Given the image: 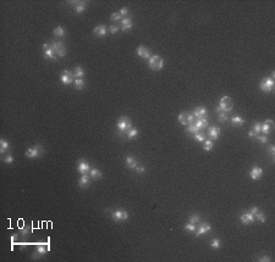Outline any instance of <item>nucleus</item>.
<instances>
[{
  "instance_id": "obj_1",
  "label": "nucleus",
  "mask_w": 275,
  "mask_h": 262,
  "mask_svg": "<svg viewBox=\"0 0 275 262\" xmlns=\"http://www.w3.org/2000/svg\"><path fill=\"white\" fill-rule=\"evenodd\" d=\"M116 127H117V135L124 137V135H126L127 130L132 128V122H131V119L127 116H122V117L119 118L117 123H116Z\"/></svg>"
},
{
  "instance_id": "obj_2",
  "label": "nucleus",
  "mask_w": 275,
  "mask_h": 262,
  "mask_svg": "<svg viewBox=\"0 0 275 262\" xmlns=\"http://www.w3.org/2000/svg\"><path fill=\"white\" fill-rule=\"evenodd\" d=\"M148 66L150 69H153V71H160L163 68V66H164V61H163L161 56L153 55V56H150L149 61H148Z\"/></svg>"
},
{
  "instance_id": "obj_3",
  "label": "nucleus",
  "mask_w": 275,
  "mask_h": 262,
  "mask_svg": "<svg viewBox=\"0 0 275 262\" xmlns=\"http://www.w3.org/2000/svg\"><path fill=\"white\" fill-rule=\"evenodd\" d=\"M179 122L183 126H190L196 122V117L193 115V112H181L177 117Z\"/></svg>"
},
{
  "instance_id": "obj_4",
  "label": "nucleus",
  "mask_w": 275,
  "mask_h": 262,
  "mask_svg": "<svg viewBox=\"0 0 275 262\" xmlns=\"http://www.w3.org/2000/svg\"><path fill=\"white\" fill-rule=\"evenodd\" d=\"M219 107L221 110V112H229L232 110L233 107V101L230 96H222L220 99V103H219Z\"/></svg>"
},
{
  "instance_id": "obj_5",
  "label": "nucleus",
  "mask_w": 275,
  "mask_h": 262,
  "mask_svg": "<svg viewBox=\"0 0 275 262\" xmlns=\"http://www.w3.org/2000/svg\"><path fill=\"white\" fill-rule=\"evenodd\" d=\"M274 85H275V82H274V78H271V77L262 79L260 84H259L260 89L263 90V92H266V93H271L273 89H274Z\"/></svg>"
},
{
  "instance_id": "obj_6",
  "label": "nucleus",
  "mask_w": 275,
  "mask_h": 262,
  "mask_svg": "<svg viewBox=\"0 0 275 262\" xmlns=\"http://www.w3.org/2000/svg\"><path fill=\"white\" fill-rule=\"evenodd\" d=\"M50 48L53 49V51L55 53V55L58 57H64L66 55V48L64 45V43L61 42H53L50 44Z\"/></svg>"
},
{
  "instance_id": "obj_7",
  "label": "nucleus",
  "mask_w": 275,
  "mask_h": 262,
  "mask_svg": "<svg viewBox=\"0 0 275 262\" xmlns=\"http://www.w3.org/2000/svg\"><path fill=\"white\" fill-rule=\"evenodd\" d=\"M43 154V148L40 146V145H36V146H33V148H29V149H27V151H26V157H28V159H37V157H39L40 155Z\"/></svg>"
},
{
  "instance_id": "obj_8",
  "label": "nucleus",
  "mask_w": 275,
  "mask_h": 262,
  "mask_svg": "<svg viewBox=\"0 0 275 262\" xmlns=\"http://www.w3.org/2000/svg\"><path fill=\"white\" fill-rule=\"evenodd\" d=\"M111 217H113L115 222H124V221L128 218V214L125 210H115L111 212Z\"/></svg>"
},
{
  "instance_id": "obj_9",
  "label": "nucleus",
  "mask_w": 275,
  "mask_h": 262,
  "mask_svg": "<svg viewBox=\"0 0 275 262\" xmlns=\"http://www.w3.org/2000/svg\"><path fill=\"white\" fill-rule=\"evenodd\" d=\"M60 79H61V82H63V84H65V85L71 84L74 82V72L69 71V69H64L63 73L60 76Z\"/></svg>"
},
{
  "instance_id": "obj_10",
  "label": "nucleus",
  "mask_w": 275,
  "mask_h": 262,
  "mask_svg": "<svg viewBox=\"0 0 275 262\" xmlns=\"http://www.w3.org/2000/svg\"><path fill=\"white\" fill-rule=\"evenodd\" d=\"M193 115L197 119H202V118H206L208 116V111L204 106H197L195 110H193Z\"/></svg>"
},
{
  "instance_id": "obj_11",
  "label": "nucleus",
  "mask_w": 275,
  "mask_h": 262,
  "mask_svg": "<svg viewBox=\"0 0 275 262\" xmlns=\"http://www.w3.org/2000/svg\"><path fill=\"white\" fill-rule=\"evenodd\" d=\"M93 33L96 37H99V38H103L108 34V27L105 25H99L97 27H94L93 29Z\"/></svg>"
},
{
  "instance_id": "obj_12",
  "label": "nucleus",
  "mask_w": 275,
  "mask_h": 262,
  "mask_svg": "<svg viewBox=\"0 0 275 262\" xmlns=\"http://www.w3.org/2000/svg\"><path fill=\"white\" fill-rule=\"evenodd\" d=\"M77 171L82 174H89V171H90V166L86 162L85 160H80V162L77 165Z\"/></svg>"
},
{
  "instance_id": "obj_13",
  "label": "nucleus",
  "mask_w": 275,
  "mask_h": 262,
  "mask_svg": "<svg viewBox=\"0 0 275 262\" xmlns=\"http://www.w3.org/2000/svg\"><path fill=\"white\" fill-rule=\"evenodd\" d=\"M210 229H212V227H210L209 223H202V224L197 228V230H195V235H196V237H201V235H203V234L208 233V232H210Z\"/></svg>"
},
{
  "instance_id": "obj_14",
  "label": "nucleus",
  "mask_w": 275,
  "mask_h": 262,
  "mask_svg": "<svg viewBox=\"0 0 275 262\" xmlns=\"http://www.w3.org/2000/svg\"><path fill=\"white\" fill-rule=\"evenodd\" d=\"M274 129V122L271 119H267L260 127V132H263L264 134H269L271 133V130Z\"/></svg>"
},
{
  "instance_id": "obj_15",
  "label": "nucleus",
  "mask_w": 275,
  "mask_h": 262,
  "mask_svg": "<svg viewBox=\"0 0 275 262\" xmlns=\"http://www.w3.org/2000/svg\"><path fill=\"white\" fill-rule=\"evenodd\" d=\"M208 135L210 138V140H217L220 137V128L217 126H213L208 128Z\"/></svg>"
},
{
  "instance_id": "obj_16",
  "label": "nucleus",
  "mask_w": 275,
  "mask_h": 262,
  "mask_svg": "<svg viewBox=\"0 0 275 262\" xmlns=\"http://www.w3.org/2000/svg\"><path fill=\"white\" fill-rule=\"evenodd\" d=\"M249 176H251V178H252L253 180H258V179H260L262 176H263V169H262L260 167H258V166H254V167H252V169H251Z\"/></svg>"
},
{
  "instance_id": "obj_17",
  "label": "nucleus",
  "mask_w": 275,
  "mask_h": 262,
  "mask_svg": "<svg viewBox=\"0 0 275 262\" xmlns=\"http://www.w3.org/2000/svg\"><path fill=\"white\" fill-rule=\"evenodd\" d=\"M240 219H241V222L243 223V224H251V223H253L254 221H256V218H254V215H252V214H242L241 215V217H240Z\"/></svg>"
},
{
  "instance_id": "obj_18",
  "label": "nucleus",
  "mask_w": 275,
  "mask_h": 262,
  "mask_svg": "<svg viewBox=\"0 0 275 262\" xmlns=\"http://www.w3.org/2000/svg\"><path fill=\"white\" fill-rule=\"evenodd\" d=\"M132 28V20L130 17H125L121 20V31L127 32Z\"/></svg>"
},
{
  "instance_id": "obj_19",
  "label": "nucleus",
  "mask_w": 275,
  "mask_h": 262,
  "mask_svg": "<svg viewBox=\"0 0 275 262\" xmlns=\"http://www.w3.org/2000/svg\"><path fill=\"white\" fill-rule=\"evenodd\" d=\"M137 55L143 59H150V50L146 46H138L137 48Z\"/></svg>"
},
{
  "instance_id": "obj_20",
  "label": "nucleus",
  "mask_w": 275,
  "mask_h": 262,
  "mask_svg": "<svg viewBox=\"0 0 275 262\" xmlns=\"http://www.w3.org/2000/svg\"><path fill=\"white\" fill-rule=\"evenodd\" d=\"M193 124H195V126L198 128V130L201 132L202 129H204V128H207V127L209 126V122H208V119H207V118H202V119H197Z\"/></svg>"
},
{
  "instance_id": "obj_21",
  "label": "nucleus",
  "mask_w": 275,
  "mask_h": 262,
  "mask_svg": "<svg viewBox=\"0 0 275 262\" xmlns=\"http://www.w3.org/2000/svg\"><path fill=\"white\" fill-rule=\"evenodd\" d=\"M47 246L45 245H38L37 246V249H36V253L33 254V258L36 260L37 257H39V256H42V255H44L45 253H47Z\"/></svg>"
},
{
  "instance_id": "obj_22",
  "label": "nucleus",
  "mask_w": 275,
  "mask_h": 262,
  "mask_svg": "<svg viewBox=\"0 0 275 262\" xmlns=\"http://www.w3.org/2000/svg\"><path fill=\"white\" fill-rule=\"evenodd\" d=\"M126 166H127L128 168H131V169H136V167H137V161H136V159H135L133 156H127V157H126Z\"/></svg>"
},
{
  "instance_id": "obj_23",
  "label": "nucleus",
  "mask_w": 275,
  "mask_h": 262,
  "mask_svg": "<svg viewBox=\"0 0 275 262\" xmlns=\"http://www.w3.org/2000/svg\"><path fill=\"white\" fill-rule=\"evenodd\" d=\"M89 174H82V177L80 178V182H78V185L80 188H86L88 184H89Z\"/></svg>"
},
{
  "instance_id": "obj_24",
  "label": "nucleus",
  "mask_w": 275,
  "mask_h": 262,
  "mask_svg": "<svg viewBox=\"0 0 275 262\" xmlns=\"http://www.w3.org/2000/svg\"><path fill=\"white\" fill-rule=\"evenodd\" d=\"M243 123H244V119H243L242 117H240V116H233V117L231 118V124H232V126L240 127V126H242Z\"/></svg>"
},
{
  "instance_id": "obj_25",
  "label": "nucleus",
  "mask_w": 275,
  "mask_h": 262,
  "mask_svg": "<svg viewBox=\"0 0 275 262\" xmlns=\"http://www.w3.org/2000/svg\"><path fill=\"white\" fill-rule=\"evenodd\" d=\"M76 4L77 5H75V10H76V12L77 14H82V12H85V10H86V3L85 1H76Z\"/></svg>"
},
{
  "instance_id": "obj_26",
  "label": "nucleus",
  "mask_w": 275,
  "mask_h": 262,
  "mask_svg": "<svg viewBox=\"0 0 275 262\" xmlns=\"http://www.w3.org/2000/svg\"><path fill=\"white\" fill-rule=\"evenodd\" d=\"M44 57H45V59H50V60H55V59H58V56L55 55V53L53 51V49H52V48H49V49L44 50Z\"/></svg>"
},
{
  "instance_id": "obj_27",
  "label": "nucleus",
  "mask_w": 275,
  "mask_h": 262,
  "mask_svg": "<svg viewBox=\"0 0 275 262\" xmlns=\"http://www.w3.org/2000/svg\"><path fill=\"white\" fill-rule=\"evenodd\" d=\"M137 135H138V129H136V128H131L126 132V138L127 139H135Z\"/></svg>"
},
{
  "instance_id": "obj_28",
  "label": "nucleus",
  "mask_w": 275,
  "mask_h": 262,
  "mask_svg": "<svg viewBox=\"0 0 275 262\" xmlns=\"http://www.w3.org/2000/svg\"><path fill=\"white\" fill-rule=\"evenodd\" d=\"M89 176H90V178H93V179H99V178H101V172H100L99 169H97V168H90Z\"/></svg>"
},
{
  "instance_id": "obj_29",
  "label": "nucleus",
  "mask_w": 275,
  "mask_h": 262,
  "mask_svg": "<svg viewBox=\"0 0 275 262\" xmlns=\"http://www.w3.org/2000/svg\"><path fill=\"white\" fill-rule=\"evenodd\" d=\"M74 84H75V88H76L77 90H82V89L85 88V80H83L82 78H76L75 82H74Z\"/></svg>"
},
{
  "instance_id": "obj_30",
  "label": "nucleus",
  "mask_w": 275,
  "mask_h": 262,
  "mask_svg": "<svg viewBox=\"0 0 275 262\" xmlns=\"http://www.w3.org/2000/svg\"><path fill=\"white\" fill-rule=\"evenodd\" d=\"M83 76H85L83 68L80 67V66H77V67L75 68V71H74V77H75V78H82Z\"/></svg>"
},
{
  "instance_id": "obj_31",
  "label": "nucleus",
  "mask_w": 275,
  "mask_h": 262,
  "mask_svg": "<svg viewBox=\"0 0 275 262\" xmlns=\"http://www.w3.org/2000/svg\"><path fill=\"white\" fill-rule=\"evenodd\" d=\"M9 143L6 142V140L5 139H0V153H1V154H4L5 153V151L9 149Z\"/></svg>"
},
{
  "instance_id": "obj_32",
  "label": "nucleus",
  "mask_w": 275,
  "mask_h": 262,
  "mask_svg": "<svg viewBox=\"0 0 275 262\" xmlns=\"http://www.w3.org/2000/svg\"><path fill=\"white\" fill-rule=\"evenodd\" d=\"M213 146H214L213 140H210V139L204 140V144H203V149H204L206 151H210V150L213 149Z\"/></svg>"
},
{
  "instance_id": "obj_33",
  "label": "nucleus",
  "mask_w": 275,
  "mask_h": 262,
  "mask_svg": "<svg viewBox=\"0 0 275 262\" xmlns=\"http://www.w3.org/2000/svg\"><path fill=\"white\" fill-rule=\"evenodd\" d=\"M254 216H256L254 218H256V219H258L259 222H262V223H264V222H266V221H267V217L264 216V214H263V212H260L259 210L257 211V212H256V215H254Z\"/></svg>"
},
{
  "instance_id": "obj_34",
  "label": "nucleus",
  "mask_w": 275,
  "mask_h": 262,
  "mask_svg": "<svg viewBox=\"0 0 275 262\" xmlns=\"http://www.w3.org/2000/svg\"><path fill=\"white\" fill-rule=\"evenodd\" d=\"M186 132H188L190 134H196V133H198L199 130H198V128L195 126V124H190V126H187V129H186Z\"/></svg>"
},
{
  "instance_id": "obj_35",
  "label": "nucleus",
  "mask_w": 275,
  "mask_h": 262,
  "mask_svg": "<svg viewBox=\"0 0 275 262\" xmlns=\"http://www.w3.org/2000/svg\"><path fill=\"white\" fill-rule=\"evenodd\" d=\"M54 34L58 35V37H64V35H65V29L61 27V26H59V27H56V28L54 29Z\"/></svg>"
},
{
  "instance_id": "obj_36",
  "label": "nucleus",
  "mask_w": 275,
  "mask_h": 262,
  "mask_svg": "<svg viewBox=\"0 0 275 262\" xmlns=\"http://www.w3.org/2000/svg\"><path fill=\"white\" fill-rule=\"evenodd\" d=\"M193 138H195L197 142H204V140H206V134L202 133V132H198L196 134H193Z\"/></svg>"
},
{
  "instance_id": "obj_37",
  "label": "nucleus",
  "mask_w": 275,
  "mask_h": 262,
  "mask_svg": "<svg viewBox=\"0 0 275 262\" xmlns=\"http://www.w3.org/2000/svg\"><path fill=\"white\" fill-rule=\"evenodd\" d=\"M183 229H185L186 232H193V233H195V230L197 229V227H196V224H193V223L188 222L187 224H185V227H183Z\"/></svg>"
},
{
  "instance_id": "obj_38",
  "label": "nucleus",
  "mask_w": 275,
  "mask_h": 262,
  "mask_svg": "<svg viewBox=\"0 0 275 262\" xmlns=\"http://www.w3.org/2000/svg\"><path fill=\"white\" fill-rule=\"evenodd\" d=\"M210 246H212L213 249H215V250H218V249L220 248V239H218V238H215V239H213V240L210 241Z\"/></svg>"
},
{
  "instance_id": "obj_39",
  "label": "nucleus",
  "mask_w": 275,
  "mask_h": 262,
  "mask_svg": "<svg viewBox=\"0 0 275 262\" xmlns=\"http://www.w3.org/2000/svg\"><path fill=\"white\" fill-rule=\"evenodd\" d=\"M110 18H111V21L113 22H117V21H121L122 20V16L120 15V12H114V14H111Z\"/></svg>"
},
{
  "instance_id": "obj_40",
  "label": "nucleus",
  "mask_w": 275,
  "mask_h": 262,
  "mask_svg": "<svg viewBox=\"0 0 275 262\" xmlns=\"http://www.w3.org/2000/svg\"><path fill=\"white\" fill-rule=\"evenodd\" d=\"M199 219H201V217H199V215H192V216H190V222L191 223H193V224H197V223H199Z\"/></svg>"
},
{
  "instance_id": "obj_41",
  "label": "nucleus",
  "mask_w": 275,
  "mask_h": 262,
  "mask_svg": "<svg viewBox=\"0 0 275 262\" xmlns=\"http://www.w3.org/2000/svg\"><path fill=\"white\" fill-rule=\"evenodd\" d=\"M31 232H32L31 227H23V228H21V232H20V233H21L22 237H27V235L31 233Z\"/></svg>"
},
{
  "instance_id": "obj_42",
  "label": "nucleus",
  "mask_w": 275,
  "mask_h": 262,
  "mask_svg": "<svg viewBox=\"0 0 275 262\" xmlns=\"http://www.w3.org/2000/svg\"><path fill=\"white\" fill-rule=\"evenodd\" d=\"M218 121H219V122H221V123L226 122V121H228V115H226L225 112H220V114H219V117H218Z\"/></svg>"
},
{
  "instance_id": "obj_43",
  "label": "nucleus",
  "mask_w": 275,
  "mask_h": 262,
  "mask_svg": "<svg viewBox=\"0 0 275 262\" xmlns=\"http://www.w3.org/2000/svg\"><path fill=\"white\" fill-rule=\"evenodd\" d=\"M260 127H262L260 123H254V124H253V128H252V129L254 130V133H256L257 135H258L259 132H260Z\"/></svg>"
},
{
  "instance_id": "obj_44",
  "label": "nucleus",
  "mask_w": 275,
  "mask_h": 262,
  "mask_svg": "<svg viewBox=\"0 0 275 262\" xmlns=\"http://www.w3.org/2000/svg\"><path fill=\"white\" fill-rule=\"evenodd\" d=\"M109 32H110L111 34H115L116 32H119V27H117V26H114V25H111V26L109 27Z\"/></svg>"
},
{
  "instance_id": "obj_45",
  "label": "nucleus",
  "mask_w": 275,
  "mask_h": 262,
  "mask_svg": "<svg viewBox=\"0 0 275 262\" xmlns=\"http://www.w3.org/2000/svg\"><path fill=\"white\" fill-rule=\"evenodd\" d=\"M136 172H137V174L144 173V172H146V167H144V166H137V167H136Z\"/></svg>"
},
{
  "instance_id": "obj_46",
  "label": "nucleus",
  "mask_w": 275,
  "mask_h": 262,
  "mask_svg": "<svg viewBox=\"0 0 275 262\" xmlns=\"http://www.w3.org/2000/svg\"><path fill=\"white\" fill-rule=\"evenodd\" d=\"M257 139L259 140L260 143H263V144H266V143L268 142V138H267V135H257Z\"/></svg>"
},
{
  "instance_id": "obj_47",
  "label": "nucleus",
  "mask_w": 275,
  "mask_h": 262,
  "mask_svg": "<svg viewBox=\"0 0 275 262\" xmlns=\"http://www.w3.org/2000/svg\"><path fill=\"white\" fill-rule=\"evenodd\" d=\"M269 154L271 155L273 161H275V146H274V145H270V146H269Z\"/></svg>"
},
{
  "instance_id": "obj_48",
  "label": "nucleus",
  "mask_w": 275,
  "mask_h": 262,
  "mask_svg": "<svg viewBox=\"0 0 275 262\" xmlns=\"http://www.w3.org/2000/svg\"><path fill=\"white\" fill-rule=\"evenodd\" d=\"M4 162L5 164H12L14 162V157L11 155H7L5 159H4Z\"/></svg>"
},
{
  "instance_id": "obj_49",
  "label": "nucleus",
  "mask_w": 275,
  "mask_h": 262,
  "mask_svg": "<svg viewBox=\"0 0 275 262\" xmlns=\"http://www.w3.org/2000/svg\"><path fill=\"white\" fill-rule=\"evenodd\" d=\"M119 12H120V15H121V16H126V15L128 14V10H127L126 7H121V10H120Z\"/></svg>"
},
{
  "instance_id": "obj_50",
  "label": "nucleus",
  "mask_w": 275,
  "mask_h": 262,
  "mask_svg": "<svg viewBox=\"0 0 275 262\" xmlns=\"http://www.w3.org/2000/svg\"><path fill=\"white\" fill-rule=\"evenodd\" d=\"M259 261H262V262H264V261L269 262V261H270V257H269V256H262V257L259 258Z\"/></svg>"
},
{
  "instance_id": "obj_51",
  "label": "nucleus",
  "mask_w": 275,
  "mask_h": 262,
  "mask_svg": "<svg viewBox=\"0 0 275 262\" xmlns=\"http://www.w3.org/2000/svg\"><path fill=\"white\" fill-rule=\"evenodd\" d=\"M248 137H249V138H252V137H257V134L254 133V130H253V129H251L249 132H248Z\"/></svg>"
},
{
  "instance_id": "obj_52",
  "label": "nucleus",
  "mask_w": 275,
  "mask_h": 262,
  "mask_svg": "<svg viewBox=\"0 0 275 262\" xmlns=\"http://www.w3.org/2000/svg\"><path fill=\"white\" fill-rule=\"evenodd\" d=\"M258 211V207H252L251 208V211H249V214H252V215H256V212Z\"/></svg>"
},
{
  "instance_id": "obj_53",
  "label": "nucleus",
  "mask_w": 275,
  "mask_h": 262,
  "mask_svg": "<svg viewBox=\"0 0 275 262\" xmlns=\"http://www.w3.org/2000/svg\"><path fill=\"white\" fill-rule=\"evenodd\" d=\"M17 238H18V234H14V235H11V238H10V239H11V243H15Z\"/></svg>"
}]
</instances>
